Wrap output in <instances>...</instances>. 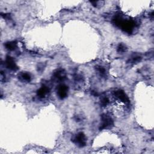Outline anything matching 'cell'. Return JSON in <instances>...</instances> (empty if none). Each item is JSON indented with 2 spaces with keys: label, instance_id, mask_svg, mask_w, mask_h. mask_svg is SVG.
I'll return each instance as SVG.
<instances>
[{
  "label": "cell",
  "instance_id": "1",
  "mask_svg": "<svg viewBox=\"0 0 154 154\" xmlns=\"http://www.w3.org/2000/svg\"><path fill=\"white\" fill-rule=\"evenodd\" d=\"M113 21L117 26L120 27L123 30L128 33H131L133 31L135 25L134 21L123 20V19L119 16H115L113 19Z\"/></svg>",
  "mask_w": 154,
  "mask_h": 154
},
{
  "label": "cell",
  "instance_id": "2",
  "mask_svg": "<svg viewBox=\"0 0 154 154\" xmlns=\"http://www.w3.org/2000/svg\"><path fill=\"white\" fill-rule=\"evenodd\" d=\"M114 122L113 119L108 115L104 114L102 116V122L99 127V130H102L105 129L111 128L113 127Z\"/></svg>",
  "mask_w": 154,
  "mask_h": 154
},
{
  "label": "cell",
  "instance_id": "3",
  "mask_svg": "<svg viewBox=\"0 0 154 154\" xmlns=\"http://www.w3.org/2000/svg\"><path fill=\"white\" fill-rule=\"evenodd\" d=\"M72 141L80 147H84L86 144V137L83 133H79L75 135L72 138Z\"/></svg>",
  "mask_w": 154,
  "mask_h": 154
},
{
  "label": "cell",
  "instance_id": "4",
  "mask_svg": "<svg viewBox=\"0 0 154 154\" xmlns=\"http://www.w3.org/2000/svg\"><path fill=\"white\" fill-rule=\"evenodd\" d=\"M68 87L64 84H60L57 87V95L61 99H63L67 96Z\"/></svg>",
  "mask_w": 154,
  "mask_h": 154
},
{
  "label": "cell",
  "instance_id": "5",
  "mask_svg": "<svg viewBox=\"0 0 154 154\" xmlns=\"http://www.w3.org/2000/svg\"><path fill=\"white\" fill-rule=\"evenodd\" d=\"M5 64H6V67L12 70L16 71L18 69V67L16 65V64L15 63L14 60L13 59L12 57H11L10 56H7V57L6 58Z\"/></svg>",
  "mask_w": 154,
  "mask_h": 154
},
{
  "label": "cell",
  "instance_id": "6",
  "mask_svg": "<svg viewBox=\"0 0 154 154\" xmlns=\"http://www.w3.org/2000/svg\"><path fill=\"white\" fill-rule=\"evenodd\" d=\"M114 95L118 99H119L122 102H124V103L128 104L130 102V100L127 95L122 90H118L117 91H115L114 93Z\"/></svg>",
  "mask_w": 154,
  "mask_h": 154
},
{
  "label": "cell",
  "instance_id": "7",
  "mask_svg": "<svg viewBox=\"0 0 154 154\" xmlns=\"http://www.w3.org/2000/svg\"><path fill=\"white\" fill-rule=\"evenodd\" d=\"M66 78V72L63 70H58L53 75V79L56 81H62Z\"/></svg>",
  "mask_w": 154,
  "mask_h": 154
},
{
  "label": "cell",
  "instance_id": "8",
  "mask_svg": "<svg viewBox=\"0 0 154 154\" xmlns=\"http://www.w3.org/2000/svg\"><path fill=\"white\" fill-rule=\"evenodd\" d=\"M50 92V89L46 86H43L37 90V95L40 98H44Z\"/></svg>",
  "mask_w": 154,
  "mask_h": 154
},
{
  "label": "cell",
  "instance_id": "9",
  "mask_svg": "<svg viewBox=\"0 0 154 154\" xmlns=\"http://www.w3.org/2000/svg\"><path fill=\"white\" fill-rule=\"evenodd\" d=\"M5 47L9 51H14L17 48V43L16 41L9 42L5 44Z\"/></svg>",
  "mask_w": 154,
  "mask_h": 154
},
{
  "label": "cell",
  "instance_id": "10",
  "mask_svg": "<svg viewBox=\"0 0 154 154\" xmlns=\"http://www.w3.org/2000/svg\"><path fill=\"white\" fill-rule=\"evenodd\" d=\"M19 78H20L21 80L26 82H30L31 81V77L30 75L28 73H22L19 76Z\"/></svg>",
  "mask_w": 154,
  "mask_h": 154
},
{
  "label": "cell",
  "instance_id": "11",
  "mask_svg": "<svg viewBox=\"0 0 154 154\" xmlns=\"http://www.w3.org/2000/svg\"><path fill=\"white\" fill-rule=\"evenodd\" d=\"M96 70L98 72L100 76H106V70L104 67H102L101 66H98L96 67Z\"/></svg>",
  "mask_w": 154,
  "mask_h": 154
},
{
  "label": "cell",
  "instance_id": "12",
  "mask_svg": "<svg viewBox=\"0 0 154 154\" xmlns=\"http://www.w3.org/2000/svg\"><path fill=\"white\" fill-rule=\"evenodd\" d=\"M127 50V47L122 44H121L119 45V46L118 47V49H117V51L119 53H125L126 52Z\"/></svg>",
  "mask_w": 154,
  "mask_h": 154
},
{
  "label": "cell",
  "instance_id": "13",
  "mask_svg": "<svg viewBox=\"0 0 154 154\" xmlns=\"http://www.w3.org/2000/svg\"><path fill=\"white\" fill-rule=\"evenodd\" d=\"M141 60V57L140 56H135L133 57H131V59H130V62L131 63H137L139 61H140V60Z\"/></svg>",
  "mask_w": 154,
  "mask_h": 154
},
{
  "label": "cell",
  "instance_id": "14",
  "mask_svg": "<svg viewBox=\"0 0 154 154\" xmlns=\"http://www.w3.org/2000/svg\"><path fill=\"white\" fill-rule=\"evenodd\" d=\"M109 103V99L107 97H104L101 100V105L102 107H106Z\"/></svg>",
  "mask_w": 154,
  "mask_h": 154
}]
</instances>
